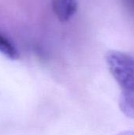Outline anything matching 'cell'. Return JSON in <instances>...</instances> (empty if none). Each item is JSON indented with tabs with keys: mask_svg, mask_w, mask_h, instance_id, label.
Wrapping results in <instances>:
<instances>
[{
	"mask_svg": "<svg viewBox=\"0 0 134 135\" xmlns=\"http://www.w3.org/2000/svg\"><path fill=\"white\" fill-rule=\"evenodd\" d=\"M108 69L121 89L119 108L129 118L134 119V57L119 51L106 55Z\"/></svg>",
	"mask_w": 134,
	"mask_h": 135,
	"instance_id": "cell-1",
	"label": "cell"
},
{
	"mask_svg": "<svg viewBox=\"0 0 134 135\" xmlns=\"http://www.w3.org/2000/svg\"><path fill=\"white\" fill-rule=\"evenodd\" d=\"M52 9L59 21H69L77 10V0H52Z\"/></svg>",
	"mask_w": 134,
	"mask_h": 135,
	"instance_id": "cell-2",
	"label": "cell"
},
{
	"mask_svg": "<svg viewBox=\"0 0 134 135\" xmlns=\"http://www.w3.org/2000/svg\"><path fill=\"white\" fill-rule=\"evenodd\" d=\"M0 53L11 60H16L19 58V53L12 42L0 33Z\"/></svg>",
	"mask_w": 134,
	"mask_h": 135,
	"instance_id": "cell-3",
	"label": "cell"
},
{
	"mask_svg": "<svg viewBox=\"0 0 134 135\" xmlns=\"http://www.w3.org/2000/svg\"><path fill=\"white\" fill-rule=\"evenodd\" d=\"M115 135H134V131H121L118 134Z\"/></svg>",
	"mask_w": 134,
	"mask_h": 135,
	"instance_id": "cell-4",
	"label": "cell"
}]
</instances>
